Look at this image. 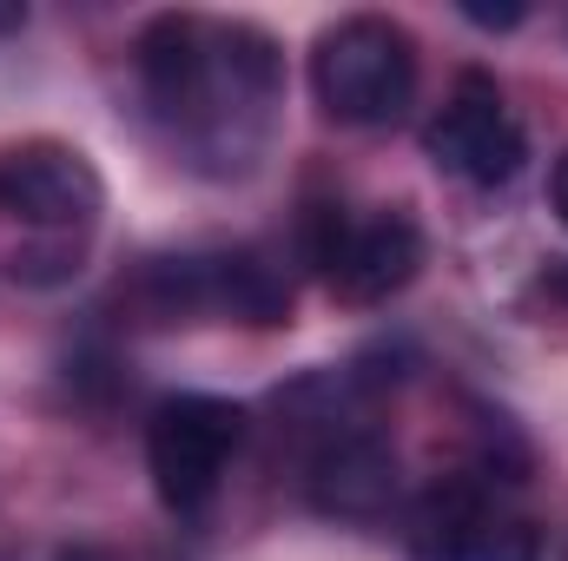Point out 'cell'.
Instances as JSON below:
<instances>
[{"label": "cell", "mask_w": 568, "mask_h": 561, "mask_svg": "<svg viewBox=\"0 0 568 561\" xmlns=\"http://www.w3.org/2000/svg\"><path fill=\"white\" fill-rule=\"evenodd\" d=\"M145 106L165 126H212L225 106L219 100H278L284 53L278 40L252 20H205V13H152L133 47Z\"/></svg>", "instance_id": "1"}, {"label": "cell", "mask_w": 568, "mask_h": 561, "mask_svg": "<svg viewBox=\"0 0 568 561\" xmlns=\"http://www.w3.org/2000/svg\"><path fill=\"white\" fill-rule=\"evenodd\" d=\"M417 73V33L390 13H344L311 47V93L337 126H397Z\"/></svg>", "instance_id": "2"}, {"label": "cell", "mask_w": 568, "mask_h": 561, "mask_svg": "<svg viewBox=\"0 0 568 561\" xmlns=\"http://www.w3.org/2000/svg\"><path fill=\"white\" fill-rule=\"evenodd\" d=\"M133 297L152 324H192V317H225L252 330L291 324V278L252 245L205 252V258H152Z\"/></svg>", "instance_id": "3"}, {"label": "cell", "mask_w": 568, "mask_h": 561, "mask_svg": "<svg viewBox=\"0 0 568 561\" xmlns=\"http://www.w3.org/2000/svg\"><path fill=\"white\" fill-rule=\"evenodd\" d=\"M245 442V410L232 397L179 390L145 417V469L172 516H199L232 469V449Z\"/></svg>", "instance_id": "4"}, {"label": "cell", "mask_w": 568, "mask_h": 561, "mask_svg": "<svg viewBox=\"0 0 568 561\" xmlns=\"http://www.w3.org/2000/svg\"><path fill=\"white\" fill-rule=\"evenodd\" d=\"M404 542L417 561H542V529L503 509L476 469L429 482L410 509Z\"/></svg>", "instance_id": "5"}, {"label": "cell", "mask_w": 568, "mask_h": 561, "mask_svg": "<svg viewBox=\"0 0 568 561\" xmlns=\"http://www.w3.org/2000/svg\"><path fill=\"white\" fill-rule=\"evenodd\" d=\"M424 159L436 172L463 178V185H509V178L523 172V159H529V133H523V120L509 113L503 86L469 67V73H456L449 100L429 113Z\"/></svg>", "instance_id": "6"}, {"label": "cell", "mask_w": 568, "mask_h": 561, "mask_svg": "<svg viewBox=\"0 0 568 561\" xmlns=\"http://www.w3.org/2000/svg\"><path fill=\"white\" fill-rule=\"evenodd\" d=\"M106 205L93 159L67 140H20L0 152V212L40 238H87Z\"/></svg>", "instance_id": "7"}, {"label": "cell", "mask_w": 568, "mask_h": 561, "mask_svg": "<svg viewBox=\"0 0 568 561\" xmlns=\"http://www.w3.org/2000/svg\"><path fill=\"white\" fill-rule=\"evenodd\" d=\"M304 496L317 516L377 522L397 502V449L377 429H331L304 462Z\"/></svg>", "instance_id": "8"}, {"label": "cell", "mask_w": 568, "mask_h": 561, "mask_svg": "<svg viewBox=\"0 0 568 561\" xmlns=\"http://www.w3.org/2000/svg\"><path fill=\"white\" fill-rule=\"evenodd\" d=\"M424 252H429L424 225L404 205H384L371 218H351V232H344V245H337L324 284H331V297L371 310V304H390L404 284L424 272Z\"/></svg>", "instance_id": "9"}, {"label": "cell", "mask_w": 568, "mask_h": 561, "mask_svg": "<svg viewBox=\"0 0 568 561\" xmlns=\"http://www.w3.org/2000/svg\"><path fill=\"white\" fill-rule=\"evenodd\" d=\"M463 20L483 27V33H509V27L529 20V7H483V0H463Z\"/></svg>", "instance_id": "10"}, {"label": "cell", "mask_w": 568, "mask_h": 561, "mask_svg": "<svg viewBox=\"0 0 568 561\" xmlns=\"http://www.w3.org/2000/svg\"><path fill=\"white\" fill-rule=\"evenodd\" d=\"M549 205H556V218L568 225V152L549 165Z\"/></svg>", "instance_id": "11"}, {"label": "cell", "mask_w": 568, "mask_h": 561, "mask_svg": "<svg viewBox=\"0 0 568 561\" xmlns=\"http://www.w3.org/2000/svg\"><path fill=\"white\" fill-rule=\"evenodd\" d=\"M536 290H542L549 304H562V310H568V265H549V272L536 278Z\"/></svg>", "instance_id": "12"}, {"label": "cell", "mask_w": 568, "mask_h": 561, "mask_svg": "<svg viewBox=\"0 0 568 561\" xmlns=\"http://www.w3.org/2000/svg\"><path fill=\"white\" fill-rule=\"evenodd\" d=\"M53 561H120V555H113V549H100V542H67Z\"/></svg>", "instance_id": "13"}, {"label": "cell", "mask_w": 568, "mask_h": 561, "mask_svg": "<svg viewBox=\"0 0 568 561\" xmlns=\"http://www.w3.org/2000/svg\"><path fill=\"white\" fill-rule=\"evenodd\" d=\"M27 27V7L20 0H0V33H20Z\"/></svg>", "instance_id": "14"}]
</instances>
